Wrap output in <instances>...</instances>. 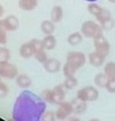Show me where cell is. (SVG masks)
Returning <instances> with one entry per match:
<instances>
[{
    "mask_svg": "<svg viewBox=\"0 0 115 121\" xmlns=\"http://www.w3.org/2000/svg\"><path fill=\"white\" fill-rule=\"evenodd\" d=\"M46 111V102L29 90L20 93L13 106V119L16 121H38Z\"/></svg>",
    "mask_w": 115,
    "mask_h": 121,
    "instance_id": "6da1fadb",
    "label": "cell"
},
{
    "mask_svg": "<svg viewBox=\"0 0 115 121\" xmlns=\"http://www.w3.org/2000/svg\"><path fill=\"white\" fill-rule=\"evenodd\" d=\"M103 28L99 23H96L93 21H85L83 22L81 27V32L84 37L87 38H96L100 35H103Z\"/></svg>",
    "mask_w": 115,
    "mask_h": 121,
    "instance_id": "7a4b0ae2",
    "label": "cell"
},
{
    "mask_svg": "<svg viewBox=\"0 0 115 121\" xmlns=\"http://www.w3.org/2000/svg\"><path fill=\"white\" fill-rule=\"evenodd\" d=\"M76 97L86 103L94 102L99 98V91L97 90V88L92 86V85H89V86H84V88L79 89L77 91Z\"/></svg>",
    "mask_w": 115,
    "mask_h": 121,
    "instance_id": "3957f363",
    "label": "cell"
},
{
    "mask_svg": "<svg viewBox=\"0 0 115 121\" xmlns=\"http://www.w3.org/2000/svg\"><path fill=\"white\" fill-rule=\"evenodd\" d=\"M0 75L1 77L13 80L19 76V69L17 67L9 61H0Z\"/></svg>",
    "mask_w": 115,
    "mask_h": 121,
    "instance_id": "277c9868",
    "label": "cell"
},
{
    "mask_svg": "<svg viewBox=\"0 0 115 121\" xmlns=\"http://www.w3.org/2000/svg\"><path fill=\"white\" fill-rule=\"evenodd\" d=\"M67 62L71 64L76 69H79L85 65L86 56L81 51H70L67 54Z\"/></svg>",
    "mask_w": 115,
    "mask_h": 121,
    "instance_id": "5b68a950",
    "label": "cell"
},
{
    "mask_svg": "<svg viewBox=\"0 0 115 121\" xmlns=\"http://www.w3.org/2000/svg\"><path fill=\"white\" fill-rule=\"evenodd\" d=\"M93 46H94V51L104 54L105 56H107L109 54L111 51V44L105 38L104 35H100L98 37L93 38Z\"/></svg>",
    "mask_w": 115,
    "mask_h": 121,
    "instance_id": "8992f818",
    "label": "cell"
},
{
    "mask_svg": "<svg viewBox=\"0 0 115 121\" xmlns=\"http://www.w3.org/2000/svg\"><path fill=\"white\" fill-rule=\"evenodd\" d=\"M74 113V107H73V104L71 102H61L58 106V110L55 111L57 114V119L59 120H65L67 119L68 117H70V114Z\"/></svg>",
    "mask_w": 115,
    "mask_h": 121,
    "instance_id": "52a82bcc",
    "label": "cell"
},
{
    "mask_svg": "<svg viewBox=\"0 0 115 121\" xmlns=\"http://www.w3.org/2000/svg\"><path fill=\"white\" fill-rule=\"evenodd\" d=\"M20 21L15 15H8L0 21V27H4L7 31H15L19 28Z\"/></svg>",
    "mask_w": 115,
    "mask_h": 121,
    "instance_id": "ba28073f",
    "label": "cell"
},
{
    "mask_svg": "<svg viewBox=\"0 0 115 121\" xmlns=\"http://www.w3.org/2000/svg\"><path fill=\"white\" fill-rule=\"evenodd\" d=\"M105 58L106 56L104 54H101V53H99L97 51H93V52H91L89 54V62L93 67L98 68V67H100V66H103L105 64Z\"/></svg>",
    "mask_w": 115,
    "mask_h": 121,
    "instance_id": "9c48e42d",
    "label": "cell"
},
{
    "mask_svg": "<svg viewBox=\"0 0 115 121\" xmlns=\"http://www.w3.org/2000/svg\"><path fill=\"white\" fill-rule=\"evenodd\" d=\"M61 68V64L60 61L55 59V58H49L47 61L44 64V69L47 72V73H58Z\"/></svg>",
    "mask_w": 115,
    "mask_h": 121,
    "instance_id": "30bf717a",
    "label": "cell"
},
{
    "mask_svg": "<svg viewBox=\"0 0 115 121\" xmlns=\"http://www.w3.org/2000/svg\"><path fill=\"white\" fill-rule=\"evenodd\" d=\"M66 90H67V88L65 86L63 83L55 85L53 88V91H54V104H60L61 102H63L65 96H66Z\"/></svg>",
    "mask_w": 115,
    "mask_h": 121,
    "instance_id": "8fae6325",
    "label": "cell"
},
{
    "mask_svg": "<svg viewBox=\"0 0 115 121\" xmlns=\"http://www.w3.org/2000/svg\"><path fill=\"white\" fill-rule=\"evenodd\" d=\"M40 29H41V32L46 35H53V32L55 31V26H54V22L52 20H45L41 22L40 24Z\"/></svg>",
    "mask_w": 115,
    "mask_h": 121,
    "instance_id": "7c38bea8",
    "label": "cell"
},
{
    "mask_svg": "<svg viewBox=\"0 0 115 121\" xmlns=\"http://www.w3.org/2000/svg\"><path fill=\"white\" fill-rule=\"evenodd\" d=\"M16 84L22 89H27L32 84V80L27 74H19V76L16 77Z\"/></svg>",
    "mask_w": 115,
    "mask_h": 121,
    "instance_id": "4fadbf2b",
    "label": "cell"
},
{
    "mask_svg": "<svg viewBox=\"0 0 115 121\" xmlns=\"http://www.w3.org/2000/svg\"><path fill=\"white\" fill-rule=\"evenodd\" d=\"M38 5V0H20L19 1V7L22 10L30 12L33 10Z\"/></svg>",
    "mask_w": 115,
    "mask_h": 121,
    "instance_id": "5bb4252c",
    "label": "cell"
},
{
    "mask_svg": "<svg viewBox=\"0 0 115 121\" xmlns=\"http://www.w3.org/2000/svg\"><path fill=\"white\" fill-rule=\"evenodd\" d=\"M20 56H22V58H25V59L35 56V51H33V48L31 47L29 42L22 44V45L20 46Z\"/></svg>",
    "mask_w": 115,
    "mask_h": 121,
    "instance_id": "9a60e30c",
    "label": "cell"
},
{
    "mask_svg": "<svg viewBox=\"0 0 115 121\" xmlns=\"http://www.w3.org/2000/svg\"><path fill=\"white\" fill-rule=\"evenodd\" d=\"M71 104H73V107H74V113L76 114H81V113H84L86 110V102L79 99V98H75L71 100Z\"/></svg>",
    "mask_w": 115,
    "mask_h": 121,
    "instance_id": "2e32d148",
    "label": "cell"
},
{
    "mask_svg": "<svg viewBox=\"0 0 115 121\" xmlns=\"http://www.w3.org/2000/svg\"><path fill=\"white\" fill-rule=\"evenodd\" d=\"M63 17V9L61 6H54L52 10H51V20L54 22V23H58L60 22Z\"/></svg>",
    "mask_w": 115,
    "mask_h": 121,
    "instance_id": "e0dca14e",
    "label": "cell"
},
{
    "mask_svg": "<svg viewBox=\"0 0 115 121\" xmlns=\"http://www.w3.org/2000/svg\"><path fill=\"white\" fill-rule=\"evenodd\" d=\"M83 35H82V32H73V34H70L69 36H68V39L67 42L69 43V45H71V46H76L78 44H81L82 42H83Z\"/></svg>",
    "mask_w": 115,
    "mask_h": 121,
    "instance_id": "ac0fdd59",
    "label": "cell"
},
{
    "mask_svg": "<svg viewBox=\"0 0 115 121\" xmlns=\"http://www.w3.org/2000/svg\"><path fill=\"white\" fill-rule=\"evenodd\" d=\"M43 44L46 51H51L57 46V39L53 35H46L43 39Z\"/></svg>",
    "mask_w": 115,
    "mask_h": 121,
    "instance_id": "d6986e66",
    "label": "cell"
},
{
    "mask_svg": "<svg viewBox=\"0 0 115 121\" xmlns=\"http://www.w3.org/2000/svg\"><path fill=\"white\" fill-rule=\"evenodd\" d=\"M108 76L105 74V73H98V74L94 76L93 81H94V84H96L98 88H106V84L108 82Z\"/></svg>",
    "mask_w": 115,
    "mask_h": 121,
    "instance_id": "ffe728a7",
    "label": "cell"
},
{
    "mask_svg": "<svg viewBox=\"0 0 115 121\" xmlns=\"http://www.w3.org/2000/svg\"><path fill=\"white\" fill-rule=\"evenodd\" d=\"M104 73L108 76V78L115 81V62H107L104 66Z\"/></svg>",
    "mask_w": 115,
    "mask_h": 121,
    "instance_id": "44dd1931",
    "label": "cell"
},
{
    "mask_svg": "<svg viewBox=\"0 0 115 121\" xmlns=\"http://www.w3.org/2000/svg\"><path fill=\"white\" fill-rule=\"evenodd\" d=\"M96 19L99 24H103V23H105L106 21L112 19V14H111V12L107 9V8H103V10L100 12V14L98 16H96Z\"/></svg>",
    "mask_w": 115,
    "mask_h": 121,
    "instance_id": "7402d4cb",
    "label": "cell"
},
{
    "mask_svg": "<svg viewBox=\"0 0 115 121\" xmlns=\"http://www.w3.org/2000/svg\"><path fill=\"white\" fill-rule=\"evenodd\" d=\"M76 70H77L76 68L71 65V64H69V62H66L65 65L62 66V72H63V75H65L66 77H69V76H75Z\"/></svg>",
    "mask_w": 115,
    "mask_h": 121,
    "instance_id": "603a6c76",
    "label": "cell"
},
{
    "mask_svg": "<svg viewBox=\"0 0 115 121\" xmlns=\"http://www.w3.org/2000/svg\"><path fill=\"white\" fill-rule=\"evenodd\" d=\"M41 98L46 103L54 104V91H53V89H45L41 92Z\"/></svg>",
    "mask_w": 115,
    "mask_h": 121,
    "instance_id": "cb8c5ba5",
    "label": "cell"
},
{
    "mask_svg": "<svg viewBox=\"0 0 115 121\" xmlns=\"http://www.w3.org/2000/svg\"><path fill=\"white\" fill-rule=\"evenodd\" d=\"M87 10H89V13H90L91 15H93V16L96 17V16H98V15L100 14V12L103 10V7L99 6L96 2H90L89 6H87Z\"/></svg>",
    "mask_w": 115,
    "mask_h": 121,
    "instance_id": "d4e9b609",
    "label": "cell"
},
{
    "mask_svg": "<svg viewBox=\"0 0 115 121\" xmlns=\"http://www.w3.org/2000/svg\"><path fill=\"white\" fill-rule=\"evenodd\" d=\"M63 84H65V86L67 88V90H73V89H75L77 86L78 81H77V78L75 76H69V77H66Z\"/></svg>",
    "mask_w": 115,
    "mask_h": 121,
    "instance_id": "484cf974",
    "label": "cell"
},
{
    "mask_svg": "<svg viewBox=\"0 0 115 121\" xmlns=\"http://www.w3.org/2000/svg\"><path fill=\"white\" fill-rule=\"evenodd\" d=\"M30 45L31 47L33 48V51H35V53H37L39 51H43V50H45V47H44V44H43V40H39V39H36V38H33V39H31L30 42Z\"/></svg>",
    "mask_w": 115,
    "mask_h": 121,
    "instance_id": "4316f807",
    "label": "cell"
},
{
    "mask_svg": "<svg viewBox=\"0 0 115 121\" xmlns=\"http://www.w3.org/2000/svg\"><path fill=\"white\" fill-rule=\"evenodd\" d=\"M35 58H36V60L38 61L39 64H45L46 61H47L48 59V56H47V53H46V50H43V51H39V52H37V53H35Z\"/></svg>",
    "mask_w": 115,
    "mask_h": 121,
    "instance_id": "83f0119b",
    "label": "cell"
},
{
    "mask_svg": "<svg viewBox=\"0 0 115 121\" xmlns=\"http://www.w3.org/2000/svg\"><path fill=\"white\" fill-rule=\"evenodd\" d=\"M0 56H1V61H9L10 59V52L7 47L1 46L0 47Z\"/></svg>",
    "mask_w": 115,
    "mask_h": 121,
    "instance_id": "f1b7e54d",
    "label": "cell"
},
{
    "mask_svg": "<svg viewBox=\"0 0 115 121\" xmlns=\"http://www.w3.org/2000/svg\"><path fill=\"white\" fill-rule=\"evenodd\" d=\"M41 119L45 121H54L57 119V114H55L54 111H45V113H44V115H43Z\"/></svg>",
    "mask_w": 115,
    "mask_h": 121,
    "instance_id": "f546056e",
    "label": "cell"
},
{
    "mask_svg": "<svg viewBox=\"0 0 115 121\" xmlns=\"http://www.w3.org/2000/svg\"><path fill=\"white\" fill-rule=\"evenodd\" d=\"M8 93H9V88H8V85L5 83L4 81H1V82H0V96H1V98L6 97Z\"/></svg>",
    "mask_w": 115,
    "mask_h": 121,
    "instance_id": "4dcf8cb0",
    "label": "cell"
},
{
    "mask_svg": "<svg viewBox=\"0 0 115 121\" xmlns=\"http://www.w3.org/2000/svg\"><path fill=\"white\" fill-rule=\"evenodd\" d=\"M7 43V30L4 27H0V44L5 45Z\"/></svg>",
    "mask_w": 115,
    "mask_h": 121,
    "instance_id": "1f68e13d",
    "label": "cell"
},
{
    "mask_svg": "<svg viewBox=\"0 0 115 121\" xmlns=\"http://www.w3.org/2000/svg\"><path fill=\"white\" fill-rule=\"evenodd\" d=\"M100 26H101L103 30H111V29H113V27L115 26V21L113 19H109L108 21H106L105 23H103V24H100Z\"/></svg>",
    "mask_w": 115,
    "mask_h": 121,
    "instance_id": "d6a6232c",
    "label": "cell"
},
{
    "mask_svg": "<svg viewBox=\"0 0 115 121\" xmlns=\"http://www.w3.org/2000/svg\"><path fill=\"white\" fill-rule=\"evenodd\" d=\"M106 90L111 93H115V81L114 80H108V82L106 84Z\"/></svg>",
    "mask_w": 115,
    "mask_h": 121,
    "instance_id": "836d02e7",
    "label": "cell"
},
{
    "mask_svg": "<svg viewBox=\"0 0 115 121\" xmlns=\"http://www.w3.org/2000/svg\"><path fill=\"white\" fill-rule=\"evenodd\" d=\"M0 15H1V16L4 15V6H2V5L0 6Z\"/></svg>",
    "mask_w": 115,
    "mask_h": 121,
    "instance_id": "e575fe53",
    "label": "cell"
},
{
    "mask_svg": "<svg viewBox=\"0 0 115 121\" xmlns=\"http://www.w3.org/2000/svg\"><path fill=\"white\" fill-rule=\"evenodd\" d=\"M85 1H89V2H96L98 0H85Z\"/></svg>",
    "mask_w": 115,
    "mask_h": 121,
    "instance_id": "d590c367",
    "label": "cell"
},
{
    "mask_svg": "<svg viewBox=\"0 0 115 121\" xmlns=\"http://www.w3.org/2000/svg\"><path fill=\"white\" fill-rule=\"evenodd\" d=\"M109 2H112V4H115V0H108Z\"/></svg>",
    "mask_w": 115,
    "mask_h": 121,
    "instance_id": "8d00e7d4",
    "label": "cell"
}]
</instances>
